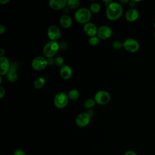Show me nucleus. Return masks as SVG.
<instances>
[{
	"label": "nucleus",
	"mask_w": 155,
	"mask_h": 155,
	"mask_svg": "<svg viewBox=\"0 0 155 155\" xmlns=\"http://www.w3.org/2000/svg\"><path fill=\"white\" fill-rule=\"evenodd\" d=\"M101 39L98 38L97 36H94L90 37L88 39V43L91 46H96L100 43Z\"/></svg>",
	"instance_id": "5701e85b"
},
{
	"label": "nucleus",
	"mask_w": 155,
	"mask_h": 155,
	"mask_svg": "<svg viewBox=\"0 0 155 155\" xmlns=\"http://www.w3.org/2000/svg\"><path fill=\"white\" fill-rule=\"evenodd\" d=\"M112 30L108 25H102L98 28L97 36L100 39L105 40L112 36Z\"/></svg>",
	"instance_id": "1a4fd4ad"
},
{
	"label": "nucleus",
	"mask_w": 155,
	"mask_h": 155,
	"mask_svg": "<svg viewBox=\"0 0 155 155\" xmlns=\"http://www.w3.org/2000/svg\"><path fill=\"white\" fill-rule=\"evenodd\" d=\"M123 47L127 51L131 53H135L140 48L139 42L133 38H127L123 42Z\"/></svg>",
	"instance_id": "423d86ee"
},
{
	"label": "nucleus",
	"mask_w": 155,
	"mask_h": 155,
	"mask_svg": "<svg viewBox=\"0 0 155 155\" xmlns=\"http://www.w3.org/2000/svg\"><path fill=\"white\" fill-rule=\"evenodd\" d=\"M72 23L73 21L71 18L67 15H62L59 19V24L64 28H70L71 26Z\"/></svg>",
	"instance_id": "dca6fc26"
},
{
	"label": "nucleus",
	"mask_w": 155,
	"mask_h": 155,
	"mask_svg": "<svg viewBox=\"0 0 155 155\" xmlns=\"http://www.w3.org/2000/svg\"><path fill=\"white\" fill-rule=\"evenodd\" d=\"M68 94L65 92L57 93L54 97V104L57 108L62 109L65 108L68 103Z\"/></svg>",
	"instance_id": "20e7f679"
},
{
	"label": "nucleus",
	"mask_w": 155,
	"mask_h": 155,
	"mask_svg": "<svg viewBox=\"0 0 155 155\" xmlns=\"http://www.w3.org/2000/svg\"><path fill=\"white\" fill-rule=\"evenodd\" d=\"M13 155H26L24 151H23L21 149H17L16 150L14 153Z\"/></svg>",
	"instance_id": "a878e982"
},
{
	"label": "nucleus",
	"mask_w": 155,
	"mask_h": 155,
	"mask_svg": "<svg viewBox=\"0 0 155 155\" xmlns=\"http://www.w3.org/2000/svg\"><path fill=\"white\" fill-rule=\"evenodd\" d=\"M48 64V61L45 57L39 56L32 60L31 67L36 71H42L46 68Z\"/></svg>",
	"instance_id": "39448f33"
},
{
	"label": "nucleus",
	"mask_w": 155,
	"mask_h": 155,
	"mask_svg": "<svg viewBox=\"0 0 155 155\" xmlns=\"http://www.w3.org/2000/svg\"><path fill=\"white\" fill-rule=\"evenodd\" d=\"M91 14L89 9L83 7L78 9L75 12L74 18L78 23L85 24L90 22L91 18Z\"/></svg>",
	"instance_id": "f03ea898"
},
{
	"label": "nucleus",
	"mask_w": 155,
	"mask_h": 155,
	"mask_svg": "<svg viewBox=\"0 0 155 155\" xmlns=\"http://www.w3.org/2000/svg\"><path fill=\"white\" fill-rule=\"evenodd\" d=\"M54 62L55 64V65L58 67H62L64 66V60L63 59L62 57L61 56H57L54 58Z\"/></svg>",
	"instance_id": "b1692460"
},
{
	"label": "nucleus",
	"mask_w": 155,
	"mask_h": 155,
	"mask_svg": "<svg viewBox=\"0 0 155 155\" xmlns=\"http://www.w3.org/2000/svg\"><path fill=\"white\" fill-rule=\"evenodd\" d=\"M60 76L65 80H68L70 79L73 75V70L71 68L67 65H64L61 68L60 70Z\"/></svg>",
	"instance_id": "2eb2a0df"
},
{
	"label": "nucleus",
	"mask_w": 155,
	"mask_h": 155,
	"mask_svg": "<svg viewBox=\"0 0 155 155\" xmlns=\"http://www.w3.org/2000/svg\"><path fill=\"white\" fill-rule=\"evenodd\" d=\"M91 120V116L88 113H82L78 114L75 119V122L79 127H85L87 126Z\"/></svg>",
	"instance_id": "6e6552de"
},
{
	"label": "nucleus",
	"mask_w": 155,
	"mask_h": 155,
	"mask_svg": "<svg viewBox=\"0 0 155 155\" xmlns=\"http://www.w3.org/2000/svg\"><path fill=\"white\" fill-rule=\"evenodd\" d=\"M79 5L80 2L78 0H68L67 1V6L71 9H76Z\"/></svg>",
	"instance_id": "412c9836"
},
{
	"label": "nucleus",
	"mask_w": 155,
	"mask_h": 155,
	"mask_svg": "<svg viewBox=\"0 0 155 155\" xmlns=\"http://www.w3.org/2000/svg\"><path fill=\"white\" fill-rule=\"evenodd\" d=\"M47 36L50 41H57L61 37V31L56 25H51L47 30Z\"/></svg>",
	"instance_id": "9d476101"
},
{
	"label": "nucleus",
	"mask_w": 155,
	"mask_h": 155,
	"mask_svg": "<svg viewBox=\"0 0 155 155\" xmlns=\"http://www.w3.org/2000/svg\"><path fill=\"white\" fill-rule=\"evenodd\" d=\"M67 1L66 0H50L48 4L51 8L54 10H60L67 5Z\"/></svg>",
	"instance_id": "ddd939ff"
},
{
	"label": "nucleus",
	"mask_w": 155,
	"mask_h": 155,
	"mask_svg": "<svg viewBox=\"0 0 155 155\" xmlns=\"http://www.w3.org/2000/svg\"><path fill=\"white\" fill-rule=\"evenodd\" d=\"M154 38H155V31H154Z\"/></svg>",
	"instance_id": "72a5a7b5"
},
{
	"label": "nucleus",
	"mask_w": 155,
	"mask_h": 155,
	"mask_svg": "<svg viewBox=\"0 0 155 155\" xmlns=\"http://www.w3.org/2000/svg\"><path fill=\"white\" fill-rule=\"evenodd\" d=\"M60 46L57 41H50L43 48V54L44 57L51 58L54 56L59 50Z\"/></svg>",
	"instance_id": "7ed1b4c3"
},
{
	"label": "nucleus",
	"mask_w": 155,
	"mask_h": 155,
	"mask_svg": "<svg viewBox=\"0 0 155 155\" xmlns=\"http://www.w3.org/2000/svg\"><path fill=\"white\" fill-rule=\"evenodd\" d=\"M120 2L121 3H123V4H125V3H128V2H130V1L128 0H120Z\"/></svg>",
	"instance_id": "2f4dec72"
},
{
	"label": "nucleus",
	"mask_w": 155,
	"mask_h": 155,
	"mask_svg": "<svg viewBox=\"0 0 155 155\" xmlns=\"http://www.w3.org/2000/svg\"><path fill=\"white\" fill-rule=\"evenodd\" d=\"M6 28L5 27V25H4L3 24H1L0 25V34L2 35L5 31Z\"/></svg>",
	"instance_id": "c85d7f7f"
},
{
	"label": "nucleus",
	"mask_w": 155,
	"mask_h": 155,
	"mask_svg": "<svg viewBox=\"0 0 155 155\" xmlns=\"http://www.w3.org/2000/svg\"><path fill=\"white\" fill-rule=\"evenodd\" d=\"M98 28L96 25L92 22H88L84 25V31L89 37L96 36L97 33Z\"/></svg>",
	"instance_id": "9b49d317"
},
{
	"label": "nucleus",
	"mask_w": 155,
	"mask_h": 155,
	"mask_svg": "<svg viewBox=\"0 0 155 155\" xmlns=\"http://www.w3.org/2000/svg\"><path fill=\"white\" fill-rule=\"evenodd\" d=\"M5 91L4 88L2 87H0V99L3 98V97L5 95Z\"/></svg>",
	"instance_id": "bb28decb"
},
{
	"label": "nucleus",
	"mask_w": 155,
	"mask_h": 155,
	"mask_svg": "<svg viewBox=\"0 0 155 155\" xmlns=\"http://www.w3.org/2000/svg\"><path fill=\"white\" fill-rule=\"evenodd\" d=\"M139 16V13L137 10L134 8H131L127 11L125 13V19L128 22L136 21Z\"/></svg>",
	"instance_id": "4468645a"
},
{
	"label": "nucleus",
	"mask_w": 155,
	"mask_h": 155,
	"mask_svg": "<svg viewBox=\"0 0 155 155\" xmlns=\"http://www.w3.org/2000/svg\"><path fill=\"white\" fill-rule=\"evenodd\" d=\"M0 62H1L0 63V67H1L0 75L2 76V75L7 74L10 71V64L9 62V60L5 56L1 57Z\"/></svg>",
	"instance_id": "f8f14e48"
},
{
	"label": "nucleus",
	"mask_w": 155,
	"mask_h": 155,
	"mask_svg": "<svg viewBox=\"0 0 155 155\" xmlns=\"http://www.w3.org/2000/svg\"><path fill=\"white\" fill-rule=\"evenodd\" d=\"M106 16L110 21H116L119 19L123 13L122 5L116 2H111L106 7Z\"/></svg>",
	"instance_id": "f257e3e1"
},
{
	"label": "nucleus",
	"mask_w": 155,
	"mask_h": 155,
	"mask_svg": "<svg viewBox=\"0 0 155 155\" xmlns=\"http://www.w3.org/2000/svg\"><path fill=\"white\" fill-rule=\"evenodd\" d=\"M67 94H68V98L70 99L73 100V101L78 99L79 96H80V94H79V91L76 90V89H72V90H70Z\"/></svg>",
	"instance_id": "a211bd4d"
},
{
	"label": "nucleus",
	"mask_w": 155,
	"mask_h": 155,
	"mask_svg": "<svg viewBox=\"0 0 155 155\" xmlns=\"http://www.w3.org/2000/svg\"><path fill=\"white\" fill-rule=\"evenodd\" d=\"M96 101L93 99H87L84 102V106L85 108L91 109L96 104Z\"/></svg>",
	"instance_id": "4be33fe9"
},
{
	"label": "nucleus",
	"mask_w": 155,
	"mask_h": 155,
	"mask_svg": "<svg viewBox=\"0 0 155 155\" xmlns=\"http://www.w3.org/2000/svg\"><path fill=\"white\" fill-rule=\"evenodd\" d=\"M10 2L9 0H0V3L1 4H6Z\"/></svg>",
	"instance_id": "7c9ffc66"
},
{
	"label": "nucleus",
	"mask_w": 155,
	"mask_h": 155,
	"mask_svg": "<svg viewBox=\"0 0 155 155\" xmlns=\"http://www.w3.org/2000/svg\"><path fill=\"white\" fill-rule=\"evenodd\" d=\"M154 28H155V22H154Z\"/></svg>",
	"instance_id": "473e14b6"
},
{
	"label": "nucleus",
	"mask_w": 155,
	"mask_h": 155,
	"mask_svg": "<svg viewBox=\"0 0 155 155\" xmlns=\"http://www.w3.org/2000/svg\"><path fill=\"white\" fill-rule=\"evenodd\" d=\"M6 75H7V78L8 81L11 82H16L18 79V78L16 71L10 70Z\"/></svg>",
	"instance_id": "f3484780"
},
{
	"label": "nucleus",
	"mask_w": 155,
	"mask_h": 155,
	"mask_svg": "<svg viewBox=\"0 0 155 155\" xmlns=\"http://www.w3.org/2000/svg\"><path fill=\"white\" fill-rule=\"evenodd\" d=\"M45 84V79L42 77H39L37 78L34 81V86L36 89L42 88Z\"/></svg>",
	"instance_id": "6ab92c4d"
},
{
	"label": "nucleus",
	"mask_w": 155,
	"mask_h": 155,
	"mask_svg": "<svg viewBox=\"0 0 155 155\" xmlns=\"http://www.w3.org/2000/svg\"><path fill=\"white\" fill-rule=\"evenodd\" d=\"M124 155H137V154H136V152H134L133 150H128L125 153Z\"/></svg>",
	"instance_id": "cd10ccee"
},
{
	"label": "nucleus",
	"mask_w": 155,
	"mask_h": 155,
	"mask_svg": "<svg viewBox=\"0 0 155 155\" xmlns=\"http://www.w3.org/2000/svg\"><path fill=\"white\" fill-rule=\"evenodd\" d=\"M101 5L99 3L97 2H93L90 4V7H89V10L91 12V13H94V14H96L98 13L100 10H101Z\"/></svg>",
	"instance_id": "aec40b11"
},
{
	"label": "nucleus",
	"mask_w": 155,
	"mask_h": 155,
	"mask_svg": "<svg viewBox=\"0 0 155 155\" xmlns=\"http://www.w3.org/2000/svg\"><path fill=\"white\" fill-rule=\"evenodd\" d=\"M94 99L99 105H105L110 102L111 96L107 91L99 90L95 94Z\"/></svg>",
	"instance_id": "0eeeda50"
},
{
	"label": "nucleus",
	"mask_w": 155,
	"mask_h": 155,
	"mask_svg": "<svg viewBox=\"0 0 155 155\" xmlns=\"http://www.w3.org/2000/svg\"><path fill=\"white\" fill-rule=\"evenodd\" d=\"M112 47L116 50H119L123 47V42L118 40L114 41L112 43Z\"/></svg>",
	"instance_id": "393cba45"
},
{
	"label": "nucleus",
	"mask_w": 155,
	"mask_h": 155,
	"mask_svg": "<svg viewBox=\"0 0 155 155\" xmlns=\"http://www.w3.org/2000/svg\"><path fill=\"white\" fill-rule=\"evenodd\" d=\"M4 54H5V50L2 48H0V57H3Z\"/></svg>",
	"instance_id": "c756f323"
}]
</instances>
